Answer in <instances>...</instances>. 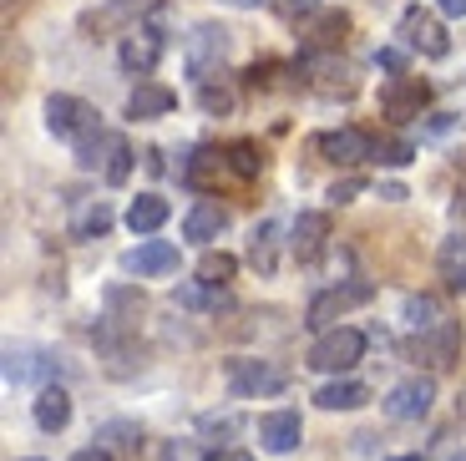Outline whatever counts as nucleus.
I'll return each mask as SVG.
<instances>
[{"label":"nucleus","mask_w":466,"mask_h":461,"mask_svg":"<svg viewBox=\"0 0 466 461\" xmlns=\"http://www.w3.org/2000/svg\"><path fill=\"white\" fill-rule=\"evenodd\" d=\"M410 158H416V148L406 138H375V162L380 168H406Z\"/></svg>","instance_id":"obj_30"},{"label":"nucleus","mask_w":466,"mask_h":461,"mask_svg":"<svg viewBox=\"0 0 466 461\" xmlns=\"http://www.w3.org/2000/svg\"><path fill=\"white\" fill-rule=\"evenodd\" d=\"M365 355V334L360 330H350V324H335V330H325L309 345V360L304 365L309 370H335V375H345L350 365H360Z\"/></svg>","instance_id":"obj_2"},{"label":"nucleus","mask_w":466,"mask_h":461,"mask_svg":"<svg viewBox=\"0 0 466 461\" xmlns=\"http://www.w3.org/2000/svg\"><path fill=\"white\" fill-rule=\"evenodd\" d=\"M400 41H406L410 51H420V56L441 61L446 51H451V41H446V26L436 21L431 11H420V5H410L406 15H400Z\"/></svg>","instance_id":"obj_7"},{"label":"nucleus","mask_w":466,"mask_h":461,"mask_svg":"<svg viewBox=\"0 0 466 461\" xmlns=\"http://www.w3.org/2000/svg\"><path fill=\"white\" fill-rule=\"evenodd\" d=\"M233 274H238V259L223 254V249H208V254L198 259V279H203V284H218L223 289Z\"/></svg>","instance_id":"obj_26"},{"label":"nucleus","mask_w":466,"mask_h":461,"mask_svg":"<svg viewBox=\"0 0 466 461\" xmlns=\"http://www.w3.org/2000/svg\"><path fill=\"white\" fill-rule=\"evenodd\" d=\"M456 350H461V324H456V320H441L436 330H426V334L416 340V355L426 360V365H436V370L451 365Z\"/></svg>","instance_id":"obj_15"},{"label":"nucleus","mask_w":466,"mask_h":461,"mask_svg":"<svg viewBox=\"0 0 466 461\" xmlns=\"http://www.w3.org/2000/svg\"><path fill=\"white\" fill-rule=\"evenodd\" d=\"M274 11L289 15V21H299V15H315L319 11V0H274Z\"/></svg>","instance_id":"obj_35"},{"label":"nucleus","mask_w":466,"mask_h":461,"mask_svg":"<svg viewBox=\"0 0 466 461\" xmlns=\"http://www.w3.org/2000/svg\"><path fill=\"white\" fill-rule=\"evenodd\" d=\"M228 168L238 178H254L258 168H264V152H258L254 142H233V148H228Z\"/></svg>","instance_id":"obj_32"},{"label":"nucleus","mask_w":466,"mask_h":461,"mask_svg":"<svg viewBox=\"0 0 466 461\" xmlns=\"http://www.w3.org/2000/svg\"><path fill=\"white\" fill-rule=\"evenodd\" d=\"M233 102H238V97H233V87H223V81H203L198 87V107L208 117H228Z\"/></svg>","instance_id":"obj_28"},{"label":"nucleus","mask_w":466,"mask_h":461,"mask_svg":"<svg viewBox=\"0 0 466 461\" xmlns=\"http://www.w3.org/2000/svg\"><path fill=\"white\" fill-rule=\"evenodd\" d=\"M96 162H102V178H106V183H127V173H132V148H127V138L102 132L96 142H86V148H82V168H96Z\"/></svg>","instance_id":"obj_8"},{"label":"nucleus","mask_w":466,"mask_h":461,"mask_svg":"<svg viewBox=\"0 0 466 461\" xmlns=\"http://www.w3.org/2000/svg\"><path fill=\"white\" fill-rule=\"evenodd\" d=\"M436 274L446 289H466V233H451L436 249Z\"/></svg>","instance_id":"obj_21"},{"label":"nucleus","mask_w":466,"mask_h":461,"mask_svg":"<svg viewBox=\"0 0 466 461\" xmlns=\"http://www.w3.org/2000/svg\"><path fill=\"white\" fill-rule=\"evenodd\" d=\"M51 370H56V365H51V360L46 355H35V350H5V381H11V385H21V381H31V375H51Z\"/></svg>","instance_id":"obj_25"},{"label":"nucleus","mask_w":466,"mask_h":461,"mask_svg":"<svg viewBox=\"0 0 466 461\" xmlns=\"http://www.w3.org/2000/svg\"><path fill=\"white\" fill-rule=\"evenodd\" d=\"M365 401H370V391H365L360 381H350V375H345V381H329V385H319V391H315V405H319V411H355V405H365Z\"/></svg>","instance_id":"obj_23"},{"label":"nucleus","mask_w":466,"mask_h":461,"mask_svg":"<svg viewBox=\"0 0 466 461\" xmlns=\"http://www.w3.org/2000/svg\"><path fill=\"white\" fill-rule=\"evenodd\" d=\"M177 304H183V310H208V314H218V310H228V289L193 279V284L177 289Z\"/></svg>","instance_id":"obj_24"},{"label":"nucleus","mask_w":466,"mask_h":461,"mask_svg":"<svg viewBox=\"0 0 466 461\" xmlns=\"http://www.w3.org/2000/svg\"><path fill=\"white\" fill-rule=\"evenodd\" d=\"M370 294H375V284H365V279L335 284V289H325V294H315V300H309V310H304V324H309V330H325V324H335L345 310L365 304Z\"/></svg>","instance_id":"obj_3"},{"label":"nucleus","mask_w":466,"mask_h":461,"mask_svg":"<svg viewBox=\"0 0 466 461\" xmlns=\"http://www.w3.org/2000/svg\"><path fill=\"white\" fill-rule=\"evenodd\" d=\"M157 51H163V36H127L122 41V51H116V61H122V71H137V77H152V67H157Z\"/></svg>","instance_id":"obj_20"},{"label":"nucleus","mask_w":466,"mask_h":461,"mask_svg":"<svg viewBox=\"0 0 466 461\" xmlns=\"http://www.w3.org/2000/svg\"><path fill=\"white\" fill-rule=\"evenodd\" d=\"M203 461H254V456L238 451V446H223V451H213V456H203Z\"/></svg>","instance_id":"obj_37"},{"label":"nucleus","mask_w":466,"mask_h":461,"mask_svg":"<svg viewBox=\"0 0 466 461\" xmlns=\"http://www.w3.org/2000/svg\"><path fill=\"white\" fill-rule=\"evenodd\" d=\"M31 415H35V426L41 431H66V421H71V395L61 391V385H46V391L35 395V405H31Z\"/></svg>","instance_id":"obj_19"},{"label":"nucleus","mask_w":466,"mask_h":461,"mask_svg":"<svg viewBox=\"0 0 466 461\" xmlns=\"http://www.w3.org/2000/svg\"><path fill=\"white\" fill-rule=\"evenodd\" d=\"M71 461H112V451H106V446H86V451H76Z\"/></svg>","instance_id":"obj_38"},{"label":"nucleus","mask_w":466,"mask_h":461,"mask_svg":"<svg viewBox=\"0 0 466 461\" xmlns=\"http://www.w3.org/2000/svg\"><path fill=\"white\" fill-rule=\"evenodd\" d=\"M365 188H370V183H365L360 173H350V178H339V183L329 188V198H335V203H355V198H360Z\"/></svg>","instance_id":"obj_34"},{"label":"nucleus","mask_w":466,"mask_h":461,"mask_svg":"<svg viewBox=\"0 0 466 461\" xmlns=\"http://www.w3.org/2000/svg\"><path fill=\"white\" fill-rule=\"evenodd\" d=\"M375 61H380V67L390 71V77H406V56H400L396 46H385V51H375Z\"/></svg>","instance_id":"obj_36"},{"label":"nucleus","mask_w":466,"mask_h":461,"mask_svg":"<svg viewBox=\"0 0 466 461\" xmlns=\"http://www.w3.org/2000/svg\"><path fill=\"white\" fill-rule=\"evenodd\" d=\"M112 229V208L102 203V198H96V203H86L82 213H76V223H71V233H76V239H96V233H106Z\"/></svg>","instance_id":"obj_27"},{"label":"nucleus","mask_w":466,"mask_h":461,"mask_svg":"<svg viewBox=\"0 0 466 461\" xmlns=\"http://www.w3.org/2000/svg\"><path fill=\"white\" fill-rule=\"evenodd\" d=\"M345 31H350L345 11H315L309 15V31H304V56H335Z\"/></svg>","instance_id":"obj_12"},{"label":"nucleus","mask_w":466,"mask_h":461,"mask_svg":"<svg viewBox=\"0 0 466 461\" xmlns=\"http://www.w3.org/2000/svg\"><path fill=\"white\" fill-rule=\"evenodd\" d=\"M406 320L416 324L420 334H426V330H436V324H441V314H436V300H426V294H416V300H406Z\"/></svg>","instance_id":"obj_33"},{"label":"nucleus","mask_w":466,"mask_h":461,"mask_svg":"<svg viewBox=\"0 0 466 461\" xmlns=\"http://www.w3.org/2000/svg\"><path fill=\"white\" fill-rule=\"evenodd\" d=\"M228 385L233 395H279L284 385H289V370L274 365V360H233L228 365Z\"/></svg>","instance_id":"obj_5"},{"label":"nucleus","mask_w":466,"mask_h":461,"mask_svg":"<svg viewBox=\"0 0 466 461\" xmlns=\"http://www.w3.org/2000/svg\"><path fill=\"white\" fill-rule=\"evenodd\" d=\"M157 0H106L102 11H92L86 15V31H112V26H127V21H137L142 11H152Z\"/></svg>","instance_id":"obj_22"},{"label":"nucleus","mask_w":466,"mask_h":461,"mask_svg":"<svg viewBox=\"0 0 466 461\" xmlns=\"http://www.w3.org/2000/svg\"><path fill=\"white\" fill-rule=\"evenodd\" d=\"M96 441H106V446H116V451H137L142 426H132V421H106V426L96 431Z\"/></svg>","instance_id":"obj_29"},{"label":"nucleus","mask_w":466,"mask_h":461,"mask_svg":"<svg viewBox=\"0 0 466 461\" xmlns=\"http://www.w3.org/2000/svg\"><path fill=\"white\" fill-rule=\"evenodd\" d=\"M441 11L446 15H466V0H441Z\"/></svg>","instance_id":"obj_40"},{"label":"nucleus","mask_w":466,"mask_h":461,"mask_svg":"<svg viewBox=\"0 0 466 461\" xmlns=\"http://www.w3.org/2000/svg\"><path fill=\"white\" fill-rule=\"evenodd\" d=\"M380 198H385V203H400V198H406V188H400V183H380Z\"/></svg>","instance_id":"obj_39"},{"label":"nucleus","mask_w":466,"mask_h":461,"mask_svg":"<svg viewBox=\"0 0 466 461\" xmlns=\"http://www.w3.org/2000/svg\"><path fill=\"white\" fill-rule=\"evenodd\" d=\"M325 243H329V219H325V213H299V219H294L289 249H294L299 264H315V259L325 254Z\"/></svg>","instance_id":"obj_16"},{"label":"nucleus","mask_w":466,"mask_h":461,"mask_svg":"<svg viewBox=\"0 0 466 461\" xmlns=\"http://www.w3.org/2000/svg\"><path fill=\"white\" fill-rule=\"evenodd\" d=\"M46 128L56 132L61 142H71V148L82 152L86 142L102 138V112H96L92 102H82V97L56 92V97H46Z\"/></svg>","instance_id":"obj_1"},{"label":"nucleus","mask_w":466,"mask_h":461,"mask_svg":"<svg viewBox=\"0 0 466 461\" xmlns=\"http://www.w3.org/2000/svg\"><path fill=\"white\" fill-rule=\"evenodd\" d=\"M390 461H426V456H390Z\"/></svg>","instance_id":"obj_42"},{"label":"nucleus","mask_w":466,"mask_h":461,"mask_svg":"<svg viewBox=\"0 0 466 461\" xmlns=\"http://www.w3.org/2000/svg\"><path fill=\"white\" fill-rule=\"evenodd\" d=\"M461 415H466V395H461Z\"/></svg>","instance_id":"obj_43"},{"label":"nucleus","mask_w":466,"mask_h":461,"mask_svg":"<svg viewBox=\"0 0 466 461\" xmlns=\"http://www.w3.org/2000/svg\"><path fill=\"white\" fill-rule=\"evenodd\" d=\"M177 107V92L163 87V81H137L127 97V117L132 122H152V117H167Z\"/></svg>","instance_id":"obj_14"},{"label":"nucleus","mask_w":466,"mask_h":461,"mask_svg":"<svg viewBox=\"0 0 466 461\" xmlns=\"http://www.w3.org/2000/svg\"><path fill=\"white\" fill-rule=\"evenodd\" d=\"M426 102H431V87H426L420 77H390L380 87V112L390 117V122H410V117H420Z\"/></svg>","instance_id":"obj_6"},{"label":"nucleus","mask_w":466,"mask_h":461,"mask_svg":"<svg viewBox=\"0 0 466 461\" xmlns=\"http://www.w3.org/2000/svg\"><path fill=\"white\" fill-rule=\"evenodd\" d=\"M122 269H127V274H137V279H167L177 269V243L142 239L137 249H127V254H122Z\"/></svg>","instance_id":"obj_9"},{"label":"nucleus","mask_w":466,"mask_h":461,"mask_svg":"<svg viewBox=\"0 0 466 461\" xmlns=\"http://www.w3.org/2000/svg\"><path fill=\"white\" fill-rule=\"evenodd\" d=\"M223 5H258V0H223Z\"/></svg>","instance_id":"obj_41"},{"label":"nucleus","mask_w":466,"mask_h":461,"mask_svg":"<svg viewBox=\"0 0 466 461\" xmlns=\"http://www.w3.org/2000/svg\"><path fill=\"white\" fill-rule=\"evenodd\" d=\"M431 401H436L431 375H410V381H400L380 405H385V415H390V421H420V415L431 411Z\"/></svg>","instance_id":"obj_10"},{"label":"nucleus","mask_w":466,"mask_h":461,"mask_svg":"<svg viewBox=\"0 0 466 461\" xmlns=\"http://www.w3.org/2000/svg\"><path fill=\"white\" fill-rule=\"evenodd\" d=\"M223 56H228V31H223V26H198L183 46V61H187V71H193L198 87L213 81V71L223 67Z\"/></svg>","instance_id":"obj_4"},{"label":"nucleus","mask_w":466,"mask_h":461,"mask_svg":"<svg viewBox=\"0 0 466 461\" xmlns=\"http://www.w3.org/2000/svg\"><path fill=\"white\" fill-rule=\"evenodd\" d=\"M304 436V421L299 411H268L258 415V441H264V451H274V456H284V451H294Z\"/></svg>","instance_id":"obj_13"},{"label":"nucleus","mask_w":466,"mask_h":461,"mask_svg":"<svg viewBox=\"0 0 466 461\" xmlns=\"http://www.w3.org/2000/svg\"><path fill=\"white\" fill-rule=\"evenodd\" d=\"M228 223H233V213H228L223 203H198V208H193V213L183 219V239H193V243H213L223 229H228Z\"/></svg>","instance_id":"obj_17"},{"label":"nucleus","mask_w":466,"mask_h":461,"mask_svg":"<svg viewBox=\"0 0 466 461\" xmlns=\"http://www.w3.org/2000/svg\"><path fill=\"white\" fill-rule=\"evenodd\" d=\"M167 213H173V208H167L163 193H137V198H132V208H127V229L147 239V233H157L167 223Z\"/></svg>","instance_id":"obj_18"},{"label":"nucleus","mask_w":466,"mask_h":461,"mask_svg":"<svg viewBox=\"0 0 466 461\" xmlns=\"http://www.w3.org/2000/svg\"><path fill=\"white\" fill-rule=\"evenodd\" d=\"M274 239H279V229H274V223H258L254 229V243H248V259H254L258 269H274Z\"/></svg>","instance_id":"obj_31"},{"label":"nucleus","mask_w":466,"mask_h":461,"mask_svg":"<svg viewBox=\"0 0 466 461\" xmlns=\"http://www.w3.org/2000/svg\"><path fill=\"white\" fill-rule=\"evenodd\" d=\"M319 152L339 168H355V162H375V138L360 128H339V132H325L319 138Z\"/></svg>","instance_id":"obj_11"}]
</instances>
